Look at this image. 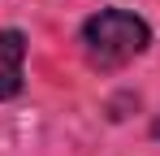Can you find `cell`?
Wrapping results in <instances>:
<instances>
[{
    "instance_id": "1",
    "label": "cell",
    "mask_w": 160,
    "mask_h": 156,
    "mask_svg": "<svg viewBox=\"0 0 160 156\" xmlns=\"http://www.w3.org/2000/svg\"><path fill=\"white\" fill-rule=\"evenodd\" d=\"M78 44H82V56H87L91 70L112 74V70L130 65L138 52H147L152 26L143 22L138 13H130V9H100L95 18L82 22Z\"/></svg>"
},
{
    "instance_id": "2",
    "label": "cell",
    "mask_w": 160,
    "mask_h": 156,
    "mask_svg": "<svg viewBox=\"0 0 160 156\" xmlns=\"http://www.w3.org/2000/svg\"><path fill=\"white\" fill-rule=\"evenodd\" d=\"M22 65H26V35L0 30V100H13L22 91Z\"/></svg>"
},
{
    "instance_id": "3",
    "label": "cell",
    "mask_w": 160,
    "mask_h": 156,
    "mask_svg": "<svg viewBox=\"0 0 160 156\" xmlns=\"http://www.w3.org/2000/svg\"><path fill=\"white\" fill-rule=\"evenodd\" d=\"M152 134H156V139H160V117H156V126H152Z\"/></svg>"
}]
</instances>
